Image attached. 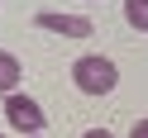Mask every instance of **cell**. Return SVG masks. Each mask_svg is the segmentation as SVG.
Returning <instances> with one entry per match:
<instances>
[{"instance_id":"obj_9","label":"cell","mask_w":148,"mask_h":138,"mask_svg":"<svg viewBox=\"0 0 148 138\" xmlns=\"http://www.w3.org/2000/svg\"><path fill=\"white\" fill-rule=\"evenodd\" d=\"M0 138H5V133H0Z\"/></svg>"},{"instance_id":"obj_6","label":"cell","mask_w":148,"mask_h":138,"mask_svg":"<svg viewBox=\"0 0 148 138\" xmlns=\"http://www.w3.org/2000/svg\"><path fill=\"white\" fill-rule=\"evenodd\" d=\"M129 138H148V119H138V124L129 128Z\"/></svg>"},{"instance_id":"obj_2","label":"cell","mask_w":148,"mask_h":138,"mask_svg":"<svg viewBox=\"0 0 148 138\" xmlns=\"http://www.w3.org/2000/svg\"><path fill=\"white\" fill-rule=\"evenodd\" d=\"M5 119H10L24 138H29V133H43V105L34 95H24V90H10V95H5Z\"/></svg>"},{"instance_id":"obj_3","label":"cell","mask_w":148,"mask_h":138,"mask_svg":"<svg viewBox=\"0 0 148 138\" xmlns=\"http://www.w3.org/2000/svg\"><path fill=\"white\" fill-rule=\"evenodd\" d=\"M34 24L48 33H62V38H91V19L86 14H58V10H38Z\"/></svg>"},{"instance_id":"obj_1","label":"cell","mask_w":148,"mask_h":138,"mask_svg":"<svg viewBox=\"0 0 148 138\" xmlns=\"http://www.w3.org/2000/svg\"><path fill=\"white\" fill-rule=\"evenodd\" d=\"M72 81H77L81 95H110L119 86V67L110 57H100V52H86V57L72 62Z\"/></svg>"},{"instance_id":"obj_5","label":"cell","mask_w":148,"mask_h":138,"mask_svg":"<svg viewBox=\"0 0 148 138\" xmlns=\"http://www.w3.org/2000/svg\"><path fill=\"white\" fill-rule=\"evenodd\" d=\"M124 24L148 33V0H124Z\"/></svg>"},{"instance_id":"obj_7","label":"cell","mask_w":148,"mask_h":138,"mask_svg":"<svg viewBox=\"0 0 148 138\" xmlns=\"http://www.w3.org/2000/svg\"><path fill=\"white\" fill-rule=\"evenodd\" d=\"M81 138H115V133H110V128H86Z\"/></svg>"},{"instance_id":"obj_4","label":"cell","mask_w":148,"mask_h":138,"mask_svg":"<svg viewBox=\"0 0 148 138\" xmlns=\"http://www.w3.org/2000/svg\"><path fill=\"white\" fill-rule=\"evenodd\" d=\"M19 81H24V67H19V57L0 48V95H10V90H19Z\"/></svg>"},{"instance_id":"obj_8","label":"cell","mask_w":148,"mask_h":138,"mask_svg":"<svg viewBox=\"0 0 148 138\" xmlns=\"http://www.w3.org/2000/svg\"><path fill=\"white\" fill-rule=\"evenodd\" d=\"M29 138H43V133H29Z\"/></svg>"}]
</instances>
